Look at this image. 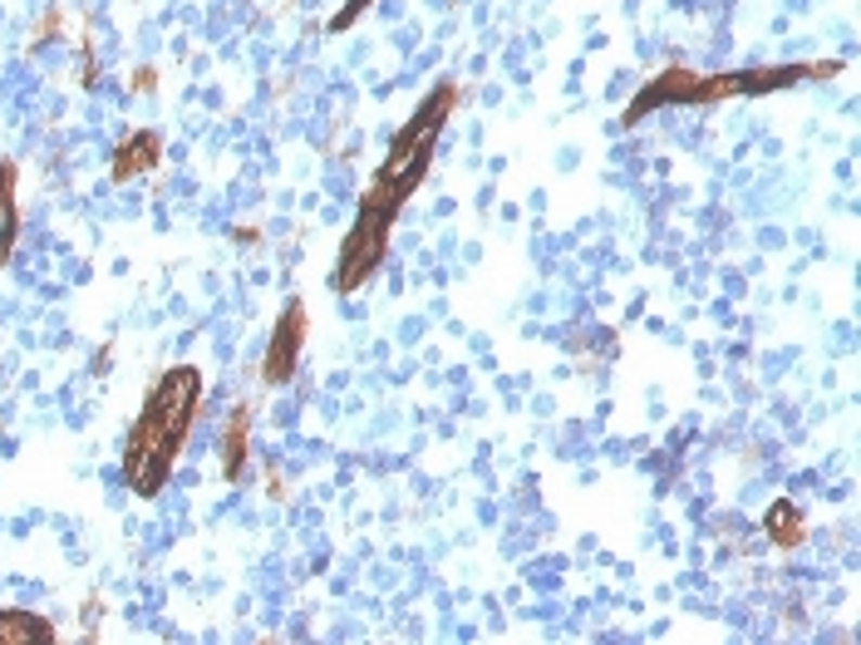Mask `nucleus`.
<instances>
[{
	"label": "nucleus",
	"mask_w": 861,
	"mask_h": 645,
	"mask_svg": "<svg viewBox=\"0 0 861 645\" xmlns=\"http://www.w3.org/2000/svg\"><path fill=\"white\" fill-rule=\"evenodd\" d=\"M44 641H54V631L40 616L0 611V645H44Z\"/></svg>",
	"instance_id": "6"
},
{
	"label": "nucleus",
	"mask_w": 861,
	"mask_h": 645,
	"mask_svg": "<svg viewBox=\"0 0 861 645\" xmlns=\"http://www.w3.org/2000/svg\"><path fill=\"white\" fill-rule=\"evenodd\" d=\"M364 5H370V0H350V5H345V11H340V15H335V25H330V30H345V25H350V21H355V15H360V11H364Z\"/></svg>",
	"instance_id": "9"
},
{
	"label": "nucleus",
	"mask_w": 861,
	"mask_h": 645,
	"mask_svg": "<svg viewBox=\"0 0 861 645\" xmlns=\"http://www.w3.org/2000/svg\"><path fill=\"white\" fill-rule=\"evenodd\" d=\"M203 404V375L192 365H178L158 379L153 399L143 404L139 424L128 434V453H124V474L128 488L139 498H153L172 474V459H178L182 439L192 429V414Z\"/></svg>",
	"instance_id": "1"
},
{
	"label": "nucleus",
	"mask_w": 861,
	"mask_h": 645,
	"mask_svg": "<svg viewBox=\"0 0 861 645\" xmlns=\"http://www.w3.org/2000/svg\"><path fill=\"white\" fill-rule=\"evenodd\" d=\"M242 468H246V414H232L227 439H222V474L242 478Z\"/></svg>",
	"instance_id": "7"
},
{
	"label": "nucleus",
	"mask_w": 861,
	"mask_h": 645,
	"mask_svg": "<svg viewBox=\"0 0 861 645\" xmlns=\"http://www.w3.org/2000/svg\"><path fill=\"white\" fill-rule=\"evenodd\" d=\"M389 227L394 217L380 212V207H364L360 203V222H355V232L345 237L340 247V267H335V286L340 291H355L370 281V271L384 261V242H389Z\"/></svg>",
	"instance_id": "2"
},
{
	"label": "nucleus",
	"mask_w": 861,
	"mask_h": 645,
	"mask_svg": "<svg viewBox=\"0 0 861 645\" xmlns=\"http://www.w3.org/2000/svg\"><path fill=\"white\" fill-rule=\"evenodd\" d=\"M448 114H453V89H438V94H428L424 104H419L414 119L399 129V139H394L389 163H384V168H404V163H414V158H428V153H434L438 129L448 124Z\"/></svg>",
	"instance_id": "3"
},
{
	"label": "nucleus",
	"mask_w": 861,
	"mask_h": 645,
	"mask_svg": "<svg viewBox=\"0 0 861 645\" xmlns=\"http://www.w3.org/2000/svg\"><path fill=\"white\" fill-rule=\"evenodd\" d=\"M300 345H306V311H300V301H291L286 315L277 321V335H271V345H267V365H261L267 385H286V379L296 375Z\"/></svg>",
	"instance_id": "4"
},
{
	"label": "nucleus",
	"mask_w": 861,
	"mask_h": 645,
	"mask_svg": "<svg viewBox=\"0 0 861 645\" xmlns=\"http://www.w3.org/2000/svg\"><path fill=\"white\" fill-rule=\"evenodd\" d=\"M768 532H773L778 547H793V542L802 538V513L793 503H778L773 513H768Z\"/></svg>",
	"instance_id": "8"
},
{
	"label": "nucleus",
	"mask_w": 861,
	"mask_h": 645,
	"mask_svg": "<svg viewBox=\"0 0 861 645\" xmlns=\"http://www.w3.org/2000/svg\"><path fill=\"white\" fill-rule=\"evenodd\" d=\"M158 153H163V143H158V133H133V139L118 149V158H114V178L118 183H128V178H139L143 168H153L158 163Z\"/></svg>",
	"instance_id": "5"
}]
</instances>
